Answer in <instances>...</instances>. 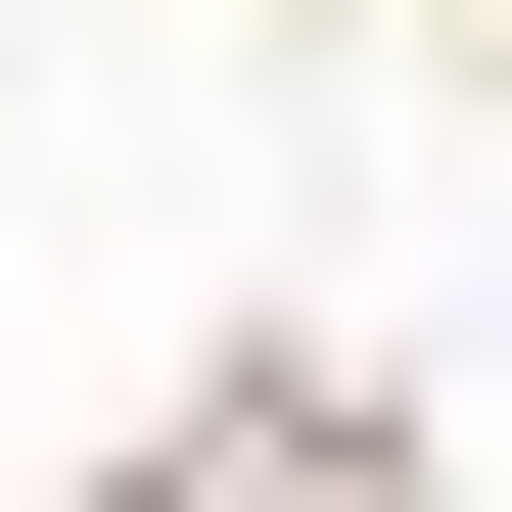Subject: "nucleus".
<instances>
[]
</instances>
